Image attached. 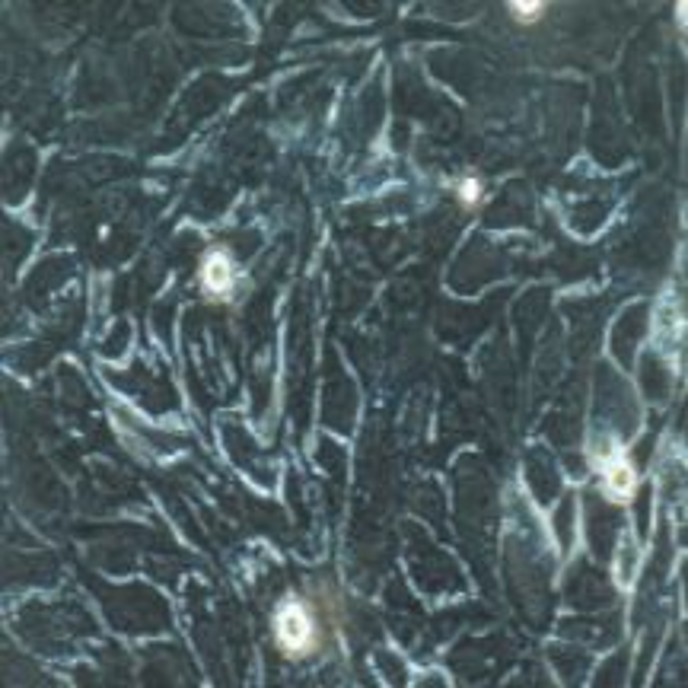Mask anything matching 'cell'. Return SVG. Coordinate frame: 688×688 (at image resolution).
Returning <instances> with one entry per match:
<instances>
[{"label": "cell", "mask_w": 688, "mask_h": 688, "mask_svg": "<svg viewBox=\"0 0 688 688\" xmlns=\"http://www.w3.org/2000/svg\"><path fill=\"white\" fill-rule=\"evenodd\" d=\"M602 488L612 501H631L634 488H638V472L631 469V462L622 453H612L602 459Z\"/></svg>", "instance_id": "obj_2"}, {"label": "cell", "mask_w": 688, "mask_h": 688, "mask_svg": "<svg viewBox=\"0 0 688 688\" xmlns=\"http://www.w3.org/2000/svg\"><path fill=\"white\" fill-rule=\"evenodd\" d=\"M201 284L211 297H230L236 287V268L223 252H211L201 265Z\"/></svg>", "instance_id": "obj_3"}, {"label": "cell", "mask_w": 688, "mask_h": 688, "mask_svg": "<svg viewBox=\"0 0 688 688\" xmlns=\"http://www.w3.org/2000/svg\"><path fill=\"white\" fill-rule=\"evenodd\" d=\"M478 192H481L478 182H462V198L466 201H478Z\"/></svg>", "instance_id": "obj_5"}, {"label": "cell", "mask_w": 688, "mask_h": 688, "mask_svg": "<svg viewBox=\"0 0 688 688\" xmlns=\"http://www.w3.org/2000/svg\"><path fill=\"white\" fill-rule=\"evenodd\" d=\"M510 10H513V16L520 23H532V20H539V13L545 10V4H539V0H536V4H510Z\"/></svg>", "instance_id": "obj_4"}, {"label": "cell", "mask_w": 688, "mask_h": 688, "mask_svg": "<svg viewBox=\"0 0 688 688\" xmlns=\"http://www.w3.org/2000/svg\"><path fill=\"white\" fill-rule=\"evenodd\" d=\"M274 638H278V647L287 657H306V653L316 650V618L309 615L300 599H284L278 606V612H274Z\"/></svg>", "instance_id": "obj_1"}]
</instances>
